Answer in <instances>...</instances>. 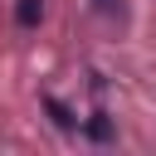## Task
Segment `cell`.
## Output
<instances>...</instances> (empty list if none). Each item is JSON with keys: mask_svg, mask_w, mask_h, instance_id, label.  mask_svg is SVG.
<instances>
[{"mask_svg": "<svg viewBox=\"0 0 156 156\" xmlns=\"http://www.w3.org/2000/svg\"><path fill=\"white\" fill-rule=\"evenodd\" d=\"M44 20V0H15V24L20 29H34Z\"/></svg>", "mask_w": 156, "mask_h": 156, "instance_id": "cell-2", "label": "cell"}, {"mask_svg": "<svg viewBox=\"0 0 156 156\" xmlns=\"http://www.w3.org/2000/svg\"><path fill=\"white\" fill-rule=\"evenodd\" d=\"M93 10H102V15H112V10H117V0H93Z\"/></svg>", "mask_w": 156, "mask_h": 156, "instance_id": "cell-4", "label": "cell"}, {"mask_svg": "<svg viewBox=\"0 0 156 156\" xmlns=\"http://www.w3.org/2000/svg\"><path fill=\"white\" fill-rule=\"evenodd\" d=\"M83 132H88L93 141H112V136H117V127H112V117H107V112H93V117L83 122Z\"/></svg>", "mask_w": 156, "mask_h": 156, "instance_id": "cell-3", "label": "cell"}, {"mask_svg": "<svg viewBox=\"0 0 156 156\" xmlns=\"http://www.w3.org/2000/svg\"><path fill=\"white\" fill-rule=\"evenodd\" d=\"M44 112L54 117V127H58V132H73V127H78V117H73V107H68V102H58L54 93H44Z\"/></svg>", "mask_w": 156, "mask_h": 156, "instance_id": "cell-1", "label": "cell"}]
</instances>
